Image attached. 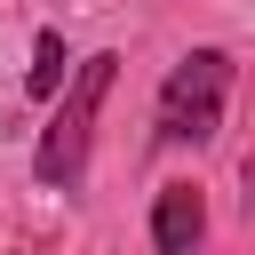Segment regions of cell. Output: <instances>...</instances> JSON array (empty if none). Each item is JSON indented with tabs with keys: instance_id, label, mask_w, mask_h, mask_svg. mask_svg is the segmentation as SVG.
<instances>
[{
	"instance_id": "6da1fadb",
	"label": "cell",
	"mask_w": 255,
	"mask_h": 255,
	"mask_svg": "<svg viewBox=\"0 0 255 255\" xmlns=\"http://www.w3.org/2000/svg\"><path fill=\"white\" fill-rule=\"evenodd\" d=\"M112 64H120V56H88V64H80V80L64 88L56 120L40 128V151H32V175H40L48 191H80V175H88V135H96V112H104V88H112Z\"/></svg>"
},
{
	"instance_id": "7a4b0ae2",
	"label": "cell",
	"mask_w": 255,
	"mask_h": 255,
	"mask_svg": "<svg viewBox=\"0 0 255 255\" xmlns=\"http://www.w3.org/2000/svg\"><path fill=\"white\" fill-rule=\"evenodd\" d=\"M223 96H231V56L191 48L159 88V143H207L223 128Z\"/></svg>"
},
{
	"instance_id": "3957f363",
	"label": "cell",
	"mask_w": 255,
	"mask_h": 255,
	"mask_svg": "<svg viewBox=\"0 0 255 255\" xmlns=\"http://www.w3.org/2000/svg\"><path fill=\"white\" fill-rule=\"evenodd\" d=\"M199 239H207L199 191H191V183H167L159 207H151V255H199Z\"/></svg>"
},
{
	"instance_id": "277c9868",
	"label": "cell",
	"mask_w": 255,
	"mask_h": 255,
	"mask_svg": "<svg viewBox=\"0 0 255 255\" xmlns=\"http://www.w3.org/2000/svg\"><path fill=\"white\" fill-rule=\"evenodd\" d=\"M24 88H32L40 104L64 96V32H40V40H32V80H24Z\"/></svg>"
}]
</instances>
